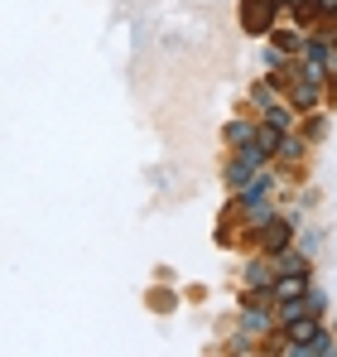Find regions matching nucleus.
Wrapping results in <instances>:
<instances>
[{"mask_svg":"<svg viewBox=\"0 0 337 357\" xmlns=\"http://www.w3.org/2000/svg\"><path fill=\"white\" fill-rule=\"evenodd\" d=\"M275 299H289V295H304L308 290V275H275Z\"/></svg>","mask_w":337,"mask_h":357,"instance_id":"obj_8","label":"nucleus"},{"mask_svg":"<svg viewBox=\"0 0 337 357\" xmlns=\"http://www.w3.org/2000/svg\"><path fill=\"white\" fill-rule=\"evenodd\" d=\"M304 59L328 73V63H333V44H328V39H304Z\"/></svg>","mask_w":337,"mask_h":357,"instance_id":"obj_7","label":"nucleus"},{"mask_svg":"<svg viewBox=\"0 0 337 357\" xmlns=\"http://www.w3.org/2000/svg\"><path fill=\"white\" fill-rule=\"evenodd\" d=\"M251 102H256L260 112H270V107H275V87H270V82H256V87H251Z\"/></svg>","mask_w":337,"mask_h":357,"instance_id":"obj_13","label":"nucleus"},{"mask_svg":"<svg viewBox=\"0 0 337 357\" xmlns=\"http://www.w3.org/2000/svg\"><path fill=\"white\" fill-rule=\"evenodd\" d=\"M280 140H284V130H275V126H270V121H265V126H260V130H256V145H260V150H265V155H275V150H280Z\"/></svg>","mask_w":337,"mask_h":357,"instance_id":"obj_12","label":"nucleus"},{"mask_svg":"<svg viewBox=\"0 0 337 357\" xmlns=\"http://www.w3.org/2000/svg\"><path fill=\"white\" fill-rule=\"evenodd\" d=\"M270 261H275L280 275H308V256H304V251H289V246H284V251H275Z\"/></svg>","mask_w":337,"mask_h":357,"instance_id":"obj_6","label":"nucleus"},{"mask_svg":"<svg viewBox=\"0 0 337 357\" xmlns=\"http://www.w3.org/2000/svg\"><path fill=\"white\" fill-rule=\"evenodd\" d=\"M318 333H323V324H318V314H304V319H289V324H284V338H289L284 348H304V343H308V338H318Z\"/></svg>","mask_w":337,"mask_h":357,"instance_id":"obj_3","label":"nucleus"},{"mask_svg":"<svg viewBox=\"0 0 337 357\" xmlns=\"http://www.w3.org/2000/svg\"><path fill=\"white\" fill-rule=\"evenodd\" d=\"M318 97H323V82H308V77H294V87H289V102H294L299 112H313V107H318Z\"/></svg>","mask_w":337,"mask_h":357,"instance_id":"obj_4","label":"nucleus"},{"mask_svg":"<svg viewBox=\"0 0 337 357\" xmlns=\"http://www.w3.org/2000/svg\"><path fill=\"white\" fill-rule=\"evenodd\" d=\"M251 174H256V169H251V165H246V160H241V155H236V160H231V165H226V183H231V188H236V193H241V188H246V183H251Z\"/></svg>","mask_w":337,"mask_h":357,"instance_id":"obj_9","label":"nucleus"},{"mask_svg":"<svg viewBox=\"0 0 337 357\" xmlns=\"http://www.w3.org/2000/svg\"><path fill=\"white\" fill-rule=\"evenodd\" d=\"M241 333H251V338L270 333V314H265V304H246V309H241Z\"/></svg>","mask_w":337,"mask_h":357,"instance_id":"obj_5","label":"nucleus"},{"mask_svg":"<svg viewBox=\"0 0 337 357\" xmlns=\"http://www.w3.org/2000/svg\"><path fill=\"white\" fill-rule=\"evenodd\" d=\"M256 237H260V251H265V256H275V251H284V246L294 241V222H289V218H265V222L256 227Z\"/></svg>","mask_w":337,"mask_h":357,"instance_id":"obj_2","label":"nucleus"},{"mask_svg":"<svg viewBox=\"0 0 337 357\" xmlns=\"http://www.w3.org/2000/svg\"><path fill=\"white\" fill-rule=\"evenodd\" d=\"M246 285H251V290H270V285H275V280H270V266H265V261H251V266H246Z\"/></svg>","mask_w":337,"mask_h":357,"instance_id":"obj_10","label":"nucleus"},{"mask_svg":"<svg viewBox=\"0 0 337 357\" xmlns=\"http://www.w3.org/2000/svg\"><path fill=\"white\" fill-rule=\"evenodd\" d=\"M226 140L241 150V145H251V140H256V126H251V121H231V126H226Z\"/></svg>","mask_w":337,"mask_h":357,"instance_id":"obj_11","label":"nucleus"},{"mask_svg":"<svg viewBox=\"0 0 337 357\" xmlns=\"http://www.w3.org/2000/svg\"><path fill=\"white\" fill-rule=\"evenodd\" d=\"M275 15H280V0H241V29L246 34L275 29Z\"/></svg>","mask_w":337,"mask_h":357,"instance_id":"obj_1","label":"nucleus"}]
</instances>
